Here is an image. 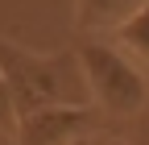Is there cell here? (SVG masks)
I'll list each match as a JSON object with an SVG mask.
<instances>
[{
    "mask_svg": "<svg viewBox=\"0 0 149 145\" xmlns=\"http://www.w3.org/2000/svg\"><path fill=\"white\" fill-rule=\"evenodd\" d=\"M0 75L13 96L17 116L42 112V108H87V79L74 50L62 54H37L8 38H0Z\"/></svg>",
    "mask_w": 149,
    "mask_h": 145,
    "instance_id": "obj_1",
    "label": "cell"
},
{
    "mask_svg": "<svg viewBox=\"0 0 149 145\" xmlns=\"http://www.w3.org/2000/svg\"><path fill=\"white\" fill-rule=\"evenodd\" d=\"M74 58L83 66V79H87V96H91V108L104 116H137L141 108L149 104V79L145 70L120 54L112 42L104 38H87L74 46Z\"/></svg>",
    "mask_w": 149,
    "mask_h": 145,
    "instance_id": "obj_2",
    "label": "cell"
},
{
    "mask_svg": "<svg viewBox=\"0 0 149 145\" xmlns=\"http://www.w3.org/2000/svg\"><path fill=\"white\" fill-rule=\"evenodd\" d=\"M100 129L95 108H42V112L17 116L13 145H83Z\"/></svg>",
    "mask_w": 149,
    "mask_h": 145,
    "instance_id": "obj_3",
    "label": "cell"
},
{
    "mask_svg": "<svg viewBox=\"0 0 149 145\" xmlns=\"http://www.w3.org/2000/svg\"><path fill=\"white\" fill-rule=\"evenodd\" d=\"M149 4V0H74V25L87 38H112L124 21Z\"/></svg>",
    "mask_w": 149,
    "mask_h": 145,
    "instance_id": "obj_4",
    "label": "cell"
},
{
    "mask_svg": "<svg viewBox=\"0 0 149 145\" xmlns=\"http://www.w3.org/2000/svg\"><path fill=\"white\" fill-rule=\"evenodd\" d=\"M108 42L116 46L120 54H128L137 66H145V70H149V4L133 17V21H124V25L112 33Z\"/></svg>",
    "mask_w": 149,
    "mask_h": 145,
    "instance_id": "obj_5",
    "label": "cell"
},
{
    "mask_svg": "<svg viewBox=\"0 0 149 145\" xmlns=\"http://www.w3.org/2000/svg\"><path fill=\"white\" fill-rule=\"evenodd\" d=\"M13 129H17V108H13V96L4 87V75H0V137L13 141Z\"/></svg>",
    "mask_w": 149,
    "mask_h": 145,
    "instance_id": "obj_6",
    "label": "cell"
},
{
    "mask_svg": "<svg viewBox=\"0 0 149 145\" xmlns=\"http://www.w3.org/2000/svg\"><path fill=\"white\" fill-rule=\"evenodd\" d=\"M0 145H13V141H4V137H0Z\"/></svg>",
    "mask_w": 149,
    "mask_h": 145,
    "instance_id": "obj_7",
    "label": "cell"
},
{
    "mask_svg": "<svg viewBox=\"0 0 149 145\" xmlns=\"http://www.w3.org/2000/svg\"><path fill=\"white\" fill-rule=\"evenodd\" d=\"M91 141H95V137H91ZM91 141H83V145H91Z\"/></svg>",
    "mask_w": 149,
    "mask_h": 145,
    "instance_id": "obj_8",
    "label": "cell"
}]
</instances>
